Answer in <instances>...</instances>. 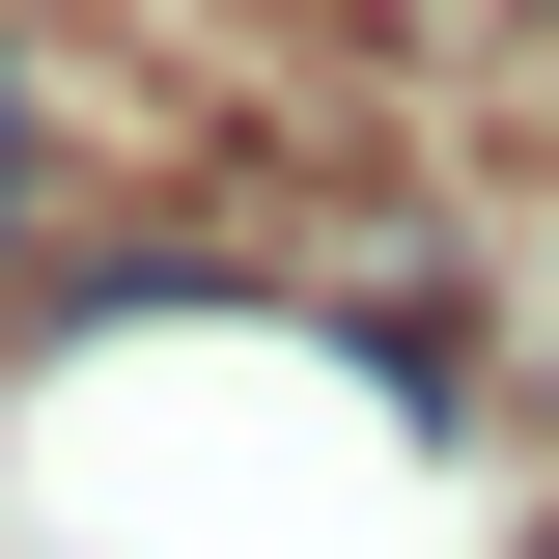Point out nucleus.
<instances>
[{
	"label": "nucleus",
	"mask_w": 559,
	"mask_h": 559,
	"mask_svg": "<svg viewBox=\"0 0 559 559\" xmlns=\"http://www.w3.org/2000/svg\"><path fill=\"white\" fill-rule=\"evenodd\" d=\"M532 559H559V532H532Z\"/></svg>",
	"instance_id": "obj_1"
}]
</instances>
